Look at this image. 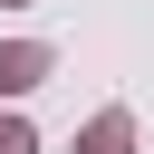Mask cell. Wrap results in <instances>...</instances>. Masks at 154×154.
<instances>
[{"label": "cell", "instance_id": "cell-1", "mask_svg": "<svg viewBox=\"0 0 154 154\" xmlns=\"http://www.w3.org/2000/svg\"><path fill=\"white\" fill-rule=\"evenodd\" d=\"M48 67H58V58H48L38 38H10V48H0V96H29Z\"/></svg>", "mask_w": 154, "mask_h": 154}, {"label": "cell", "instance_id": "cell-3", "mask_svg": "<svg viewBox=\"0 0 154 154\" xmlns=\"http://www.w3.org/2000/svg\"><path fill=\"white\" fill-rule=\"evenodd\" d=\"M0 154H38V135H29V116H0Z\"/></svg>", "mask_w": 154, "mask_h": 154}, {"label": "cell", "instance_id": "cell-2", "mask_svg": "<svg viewBox=\"0 0 154 154\" xmlns=\"http://www.w3.org/2000/svg\"><path fill=\"white\" fill-rule=\"evenodd\" d=\"M77 154H135V116H125V106H106V116L77 135Z\"/></svg>", "mask_w": 154, "mask_h": 154}]
</instances>
